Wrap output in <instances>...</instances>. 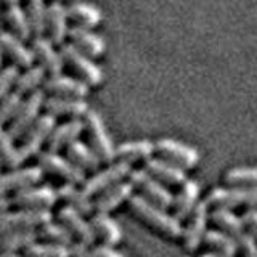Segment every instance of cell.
<instances>
[{"label":"cell","instance_id":"6da1fadb","mask_svg":"<svg viewBox=\"0 0 257 257\" xmlns=\"http://www.w3.org/2000/svg\"><path fill=\"white\" fill-rule=\"evenodd\" d=\"M128 207L132 214L140 219L150 228L156 230L166 238H180L182 236V222H179L172 214H169L166 209H161L155 204H151L142 196L134 195L128 199Z\"/></svg>","mask_w":257,"mask_h":257},{"label":"cell","instance_id":"7a4b0ae2","mask_svg":"<svg viewBox=\"0 0 257 257\" xmlns=\"http://www.w3.org/2000/svg\"><path fill=\"white\" fill-rule=\"evenodd\" d=\"M84 131L88 135L90 147L100 158L101 163L111 164L116 161V147L106 131L101 116L96 111H88L84 116Z\"/></svg>","mask_w":257,"mask_h":257},{"label":"cell","instance_id":"3957f363","mask_svg":"<svg viewBox=\"0 0 257 257\" xmlns=\"http://www.w3.org/2000/svg\"><path fill=\"white\" fill-rule=\"evenodd\" d=\"M204 203L212 209H257V188H214Z\"/></svg>","mask_w":257,"mask_h":257},{"label":"cell","instance_id":"277c9868","mask_svg":"<svg viewBox=\"0 0 257 257\" xmlns=\"http://www.w3.org/2000/svg\"><path fill=\"white\" fill-rule=\"evenodd\" d=\"M131 172H132L131 164L114 161V163H111L106 169L95 172L92 177L85 179V182L82 183V191L90 198L98 196L103 191H106L108 188L114 187L116 183H120L125 179H128Z\"/></svg>","mask_w":257,"mask_h":257},{"label":"cell","instance_id":"5b68a950","mask_svg":"<svg viewBox=\"0 0 257 257\" xmlns=\"http://www.w3.org/2000/svg\"><path fill=\"white\" fill-rule=\"evenodd\" d=\"M52 220L53 215L50 211H29V209L7 211L0 215V236L20 230H37Z\"/></svg>","mask_w":257,"mask_h":257},{"label":"cell","instance_id":"8992f818","mask_svg":"<svg viewBox=\"0 0 257 257\" xmlns=\"http://www.w3.org/2000/svg\"><path fill=\"white\" fill-rule=\"evenodd\" d=\"M37 166L44 172L58 177V179L64 180V183L82 185L85 182V172L72 164L68 158L60 156V153L40 151L37 155Z\"/></svg>","mask_w":257,"mask_h":257},{"label":"cell","instance_id":"52a82bcc","mask_svg":"<svg viewBox=\"0 0 257 257\" xmlns=\"http://www.w3.org/2000/svg\"><path fill=\"white\" fill-rule=\"evenodd\" d=\"M128 182L132 183L134 190H139L140 196L150 201L151 204H155L161 209L172 207L174 195L169 191L163 183L153 179L151 175L140 169V171H132L128 175Z\"/></svg>","mask_w":257,"mask_h":257},{"label":"cell","instance_id":"ba28073f","mask_svg":"<svg viewBox=\"0 0 257 257\" xmlns=\"http://www.w3.org/2000/svg\"><path fill=\"white\" fill-rule=\"evenodd\" d=\"M55 125H56V117L48 114V112L37 117L36 122L31 125V128L21 139L20 151L24 161L28 158L37 156L39 153L42 151V147L48 142V139H50V134L53 132Z\"/></svg>","mask_w":257,"mask_h":257},{"label":"cell","instance_id":"9c48e42d","mask_svg":"<svg viewBox=\"0 0 257 257\" xmlns=\"http://www.w3.org/2000/svg\"><path fill=\"white\" fill-rule=\"evenodd\" d=\"M45 101V92L36 90L29 93V96L23 101L20 111L16 112V116L8 125V134L13 137V140H21L23 135L26 134L31 125L36 122L37 117L40 116L39 112L44 108Z\"/></svg>","mask_w":257,"mask_h":257},{"label":"cell","instance_id":"30bf717a","mask_svg":"<svg viewBox=\"0 0 257 257\" xmlns=\"http://www.w3.org/2000/svg\"><path fill=\"white\" fill-rule=\"evenodd\" d=\"M61 56L64 61H68L72 69H74L80 79L84 80L87 85H100L103 82V71L96 64L92 56L80 52L76 45L72 44H63L61 47Z\"/></svg>","mask_w":257,"mask_h":257},{"label":"cell","instance_id":"8fae6325","mask_svg":"<svg viewBox=\"0 0 257 257\" xmlns=\"http://www.w3.org/2000/svg\"><path fill=\"white\" fill-rule=\"evenodd\" d=\"M56 201H58V195L50 185H34L15 193L12 204L18 209H29V211H50Z\"/></svg>","mask_w":257,"mask_h":257},{"label":"cell","instance_id":"7c38bea8","mask_svg":"<svg viewBox=\"0 0 257 257\" xmlns=\"http://www.w3.org/2000/svg\"><path fill=\"white\" fill-rule=\"evenodd\" d=\"M155 153H158L161 159L183 169V171L196 167L199 163V155L195 148L172 139L158 140L155 143Z\"/></svg>","mask_w":257,"mask_h":257},{"label":"cell","instance_id":"4fadbf2b","mask_svg":"<svg viewBox=\"0 0 257 257\" xmlns=\"http://www.w3.org/2000/svg\"><path fill=\"white\" fill-rule=\"evenodd\" d=\"M209 222V206L204 201H199L198 206L193 209V212L188 215L187 225L182 227V241L183 247L188 252L196 251V249L203 244V238L206 230V225Z\"/></svg>","mask_w":257,"mask_h":257},{"label":"cell","instance_id":"5bb4252c","mask_svg":"<svg viewBox=\"0 0 257 257\" xmlns=\"http://www.w3.org/2000/svg\"><path fill=\"white\" fill-rule=\"evenodd\" d=\"M44 171L39 166L18 167L10 172H0V196H7L8 193H18L24 188L34 187L44 179Z\"/></svg>","mask_w":257,"mask_h":257},{"label":"cell","instance_id":"9a60e30c","mask_svg":"<svg viewBox=\"0 0 257 257\" xmlns=\"http://www.w3.org/2000/svg\"><path fill=\"white\" fill-rule=\"evenodd\" d=\"M58 220L63 227L71 233L72 238L77 239V243H82L87 246L95 244L96 236L93 233L90 222L85 220V215L74 211V209L64 206L58 212Z\"/></svg>","mask_w":257,"mask_h":257},{"label":"cell","instance_id":"2e32d148","mask_svg":"<svg viewBox=\"0 0 257 257\" xmlns=\"http://www.w3.org/2000/svg\"><path fill=\"white\" fill-rule=\"evenodd\" d=\"M44 108L48 114L55 117L66 116L69 119H82L88 111V103L84 98H72V96H45Z\"/></svg>","mask_w":257,"mask_h":257},{"label":"cell","instance_id":"e0dca14e","mask_svg":"<svg viewBox=\"0 0 257 257\" xmlns=\"http://www.w3.org/2000/svg\"><path fill=\"white\" fill-rule=\"evenodd\" d=\"M143 171L148 175H151L153 179L158 180L159 183H163L164 187H180V185L187 180V174L183 169L177 167L167 161L161 158H150L145 161Z\"/></svg>","mask_w":257,"mask_h":257},{"label":"cell","instance_id":"ac0fdd59","mask_svg":"<svg viewBox=\"0 0 257 257\" xmlns=\"http://www.w3.org/2000/svg\"><path fill=\"white\" fill-rule=\"evenodd\" d=\"M45 90L53 96H72V98H85L88 95V87L82 79L71 76L56 74L45 80Z\"/></svg>","mask_w":257,"mask_h":257},{"label":"cell","instance_id":"d6986e66","mask_svg":"<svg viewBox=\"0 0 257 257\" xmlns=\"http://www.w3.org/2000/svg\"><path fill=\"white\" fill-rule=\"evenodd\" d=\"M132 196H134L132 183L124 180L120 183H116L114 187L108 188L106 191H103L101 195H98V198L93 203V209H96V212L100 214H111L120 204L128 203V199Z\"/></svg>","mask_w":257,"mask_h":257},{"label":"cell","instance_id":"ffe728a7","mask_svg":"<svg viewBox=\"0 0 257 257\" xmlns=\"http://www.w3.org/2000/svg\"><path fill=\"white\" fill-rule=\"evenodd\" d=\"M199 185L195 180H185L180 185L179 193L174 196L172 201V209H174V217L179 222H183L188 219V215L193 212L199 203Z\"/></svg>","mask_w":257,"mask_h":257},{"label":"cell","instance_id":"44dd1931","mask_svg":"<svg viewBox=\"0 0 257 257\" xmlns=\"http://www.w3.org/2000/svg\"><path fill=\"white\" fill-rule=\"evenodd\" d=\"M84 132V119H69L60 125H55L50 139L47 142V151L60 153V150L68 148L72 142L79 140Z\"/></svg>","mask_w":257,"mask_h":257},{"label":"cell","instance_id":"7402d4cb","mask_svg":"<svg viewBox=\"0 0 257 257\" xmlns=\"http://www.w3.org/2000/svg\"><path fill=\"white\" fill-rule=\"evenodd\" d=\"M0 47H2L4 53H7L13 60L15 66L31 68L34 64L36 56L32 48H29L18 36L12 34V32L8 31L0 32Z\"/></svg>","mask_w":257,"mask_h":257},{"label":"cell","instance_id":"603a6c76","mask_svg":"<svg viewBox=\"0 0 257 257\" xmlns=\"http://www.w3.org/2000/svg\"><path fill=\"white\" fill-rule=\"evenodd\" d=\"M32 52H34V56L40 61V66L48 74L52 76L60 74L64 60L61 56V52H56V48L53 47V42L50 39H47L44 36L36 37L34 42H32Z\"/></svg>","mask_w":257,"mask_h":257},{"label":"cell","instance_id":"cb8c5ba5","mask_svg":"<svg viewBox=\"0 0 257 257\" xmlns=\"http://www.w3.org/2000/svg\"><path fill=\"white\" fill-rule=\"evenodd\" d=\"M68 18V8L60 0H53L47 7V29L53 44H63V40L69 34Z\"/></svg>","mask_w":257,"mask_h":257},{"label":"cell","instance_id":"d4e9b609","mask_svg":"<svg viewBox=\"0 0 257 257\" xmlns=\"http://www.w3.org/2000/svg\"><path fill=\"white\" fill-rule=\"evenodd\" d=\"M90 225L93 228L95 236L101 239L103 246L114 247L122 241V230H120L117 222L109 214L96 212L90 219Z\"/></svg>","mask_w":257,"mask_h":257},{"label":"cell","instance_id":"484cf974","mask_svg":"<svg viewBox=\"0 0 257 257\" xmlns=\"http://www.w3.org/2000/svg\"><path fill=\"white\" fill-rule=\"evenodd\" d=\"M69 37L74 42L72 45H76L80 52L87 53L88 56H101L106 50V42L103 40V37L95 34L88 28L74 26L69 29Z\"/></svg>","mask_w":257,"mask_h":257},{"label":"cell","instance_id":"4316f807","mask_svg":"<svg viewBox=\"0 0 257 257\" xmlns=\"http://www.w3.org/2000/svg\"><path fill=\"white\" fill-rule=\"evenodd\" d=\"M66 155L71 163L77 166L80 171H84V172L98 171V167L101 164L100 158L96 156V153L92 150L90 145H87L80 140H76L69 145L66 148Z\"/></svg>","mask_w":257,"mask_h":257},{"label":"cell","instance_id":"83f0119b","mask_svg":"<svg viewBox=\"0 0 257 257\" xmlns=\"http://www.w3.org/2000/svg\"><path fill=\"white\" fill-rule=\"evenodd\" d=\"M155 153V143L150 140H134L125 142L116 147V161L125 164H134L139 161H147Z\"/></svg>","mask_w":257,"mask_h":257},{"label":"cell","instance_id":"f1b7e54d","mask_svg":"<svg viewBox=\"0 0 257 257\" xmlns=\"http://www.w3.org/2000/svg\"><path fill=\"white\" fill-rule=\"evenodd\" d=\"M58 199H61L66 207L74 209L82 215H88L93 211V201L90 196H87L82 188H77V185L63 183L60 188H56Z\"/></svg>","mask_w":257,"mask_h":257},{"label":"cell","instance_id":"f546056e","mask_svg":"<svg viewBox=\"0 0 257 257\" xmlns=\"http://www.w3.org/2000/svg\"><path fill=\"white\" fill-rule=\"evenodd\" d=\"M209 222H212L217 230L227 233L233 239L244 233L241 219L228 209H212V212H209Z\"/></svg>","mask_w":257,"mask_h":257},{"label":"cell","instance_id":"4dcf8cb0","mask_svg":"<svg viewBox=\"0 0 257 257\" xmlns=\"http://www.w3.org/2000/svg\"><path fill=\"white\" fill-rule=\"evenodd\" d=\"M39 239L37 230H20L0 236V252L18 254Z\"/></svg>","mask_w":257,"mask_h":257},{"label":"cell","instance_id":"1f68e13d","mask_svg":"<svg viewBox=\"0 0 257 257\" xmlns=\"http://www.w3.org/2000/svg\"><path fill=\"white\" fill-rule=\"evenodd\" d=\"M68 15L74 21H77L79 26H82V28H95V26H98L103 20L101 10L98 7H95L88 2H82V0L72 2L68 7Z\"/></svg>","mask_w":257,"mask_h":257},{"label":"cell","instance_id":"d6a6232c","mask_svg":"<svg viewBox=\"0 0 257 257\" xmlns=\"http://www.w3.org/2000/svg\"><path fill=\"white\" fill-rule=\"evenodd\" d=\"M203 243L209 247L212 254H219L223 257L236 255V243L231 236L220 230H209L204 233Z\"/></svg>","mask_w":257,"mask_h":257},{"label":"cell","instance_id":"836d02e7","mask_svg":"<svg viewBox=\"0 0 257 257\" xmlns=\"http://www.w3.org/2000/svg\"><path fill=\"white\" fill-rule=\"evenodd\" d=\"M0 159L4 166L10 169H18L24 163L20 148L15 145L13 137L5 131L4 125H0Z\"/></svg>","mask_w":257,"mask_h":257},{"label":"cell","instance_id":"e575fe53","mask_svg":"<svg viewBox=\"0 0 257 257\" xmlns=\"http://www.w3.org/2000/svg\"><path fill=\"white\" fill-rule=\"evenodd\" d=\"M5 20L15 31V36H18L21 40H26L32 36L28 12L21 5H8L5 10Z\"/></svg>","mask_w":257,"mask_h":257},{"label":"cell","instance_id":"d590c367","mask_svg":"<svg viewBox=\"0 0 257 257\" xmlns=\"http://www.w3.org/2000/svg\"><path fill=\"white\" fill-rule=\"evenodd\" d=\"M47 80V71L40 66V64H32L31 68H26V71L20 74L18 80H16V92L24 95V93H32L39 90L40 84H45Z\"/></svg>","mask_w":257,"mask_h":257},{"label":"cell","instance_id":"8d00e7d4","mask_svg":"<svg viewBox=\"0 0 257 257\" xmlns=\"http://www.w3.org/2000/svg\"><path fill=\"white\" fill-rule=\"evenodd\" d=\"M37 236L40 239H44L45 243L60 244V246H66V247H71L72 243H74V238H72L71 233L64 228L61 223H56L53 220L42 225L40 228H37Z\"/></svg>","mask_w":257,"mask_h":257},{"label":"cell","instance_id":"74e56055","mask_svg":"<svg viewBox=\"0 0 257 257\" xmlns=\"http://www.w3.org/2000/svg\"><path fill=\"white\" fill-rule=\"evenodd\" d=\"M223 180L231 188H257V167H233Z\"/></svg>","mask_w":257,"mask_h":257},{"label":"cell","instance_id":"f35d334b","mask_svg":"<svg viewBox=\"0 0 257 257\" xmlns=\"http://www.w3.org/2000/svg\"><path fill=\"white\" fill-rule=\"evenodd\" d=\"M47 4L45 0H29L28 5V18L31 23L32 34L36 37L44 36L47 31Z\"/></svg>","mask_w":257,"mask_h":257},{"label":"cell","instance_id":"ab89813d","mask_svg":"<svg viewBox=\"0 0 257 257\" xmlns=\"http://www.w3.org/2000/svg\"><path fill=\"white\" fill-rule=\"evenodd\" d=\"M24 257H71V251L66 246L52 243H36L24 249Z\"/></svg>","mask_w":257,"mask_h":257},{"label":"cell","instance_id":"60d3db41","mask_svg":"<svg viewBox=\"0 0 257 257\" xmlns=\"http://www.w3.org/2000/svg\"><path fill=\"white\" fill-rule=\"evenodd\" d=\"M23 101H24L23 95L18 93L16 90L10 92L7 96H4V98L0 100V125L12 122L13 117L16 116V112L20 111Z\"/></svg>","mask_w":257,"mask_h":257},{"label":"cell","instance_id":"b9f144b4","mask_svg":"<svg viewBox=\"0 0 257 257\" xmlns=\"http://www.w3.org/2000/svg\"><path fill=\"white\" fill-rule=\"evenodd\" d=\"M20 77V68L10 64L0 71V100L12 92V88L16 85V80Z\"/></svg>","mask_w":257,"mask_h":257},{"label":"cell","instance_id":"7bdbcfd3","mask_svg":"<svg viewBox=\"0 0 257 257\" xmlns=\"http://www.w3.org/2000/svg\"><path fill=\"white\" fill-rule=\"evenodd\" d=\"M243 228L247 235H251L257 243V209H246L244 214L239 217Z\"/></svg>","mask_w":257,"mask_h":257},{"label":"cell","instance_id":"ee69618b","mask_svg":"<svg viewBox=\"0 0 257 257\" xmlns=\"http://www.w3.org/2000/svg\"><path fill=\"white\" fill-rule=\"evenodd\" d=\"M69 251H71V257H95L93 249H90V246L77 243V241L72 243V246L69 247Z\"/></svg>","mask_w":257,"mask_h":257},{"label":"cell","instance_id":"f6af8a7d","mask_svg":"<svg viewBox=\"0 0 257 257\" xmlns=\"http://www.w3.org/2000/svg\"><path fill=\"white\" fill-rule=\"evenodd\" d=\"M93 254H95V257H124L120 252H117L114 247H111V246H103V244L96 246V247L93 249Z\"/></svg>","mask_w":257,"mask_h":257},{"label":"cell","instance_id":"bcb514c9","mask_svg":"<svg viewBox=\"0 0 257 257\" xmlns=\"http://www.w3.org/2000/svg\"><path fill=\"white\" fill-rule=\"evenodd\" d=\"M12 199L8 198V196H0V215L5 214L7 211H10V207H12Z\"/></svg>","mask_w":257,"mask_h":257},{"label":"cell","instance_id":"7dc6e473","mask_svg":"<svg viewBox=\"0 0 257 257\" xmlns=\"http://www.w3.org/2000/svg\"><path fill=\"white\" fill-rule=\"evenodd\" d=\"M7 5H20L21 0H4Z\"/></svg>","mask_w":257,"mask_h":257},{"label":"cell","instance_id":"c3c4849f","mask_svg":"<svg viewBox=\"0 0 257 257\" xmlns=\"http://www.w3.org/2000/svg\"><path fill=\"white\" fill-rule=\"evenodd\" d=\"M0 257H21L20 254H10V252H0Z\"/></svg>","mask_w":257,"mask_h":257},{"label":"cell","instance_id":"681fc988","mask_svg":"<svg viewBox=\"0 0 257 257\" xmlns=\"http://www.w3.org/2000/svg\"><path fill=\"white\" fill-rule=\"evenodd\" d=\"M201 257H223V255H219V254H212V252H207V254H203Z\"/></svg>","mask_w":257,"mask_h":257},{"label":"cell","instance_id":"f907efd6","mask_svg":"<svg viewBox=\"0 0 257 257\" xmlns=\"http://www.w3.org/2000/svg\"><path fill=\"white\" fill-rule=\"evenodd\" d=\"M2 60H4V50H2V47H0V66H2Z\"/></svg>","mask_w":257,"mask_h":257},{"label":"cell","instance_id":"816d5d0a","mask_svg":"<svg viewBox=\"0 0 257 257\" xmlns=\"http://www.w3.org/2000/svg\"><path fill=\"white\" fill-rule=\"evenodd\" d=\"M2 166H4V164H2V159H0V172H2Z\"/></svg>","mask_w":257,"mask_h":257},{"label":"cell","instance_id":"f5cc1de1","mask_svg":"<svg viewBox=\"0 0 257 257\" xmlns=\"http://www.w3.org/2000/svg\"><path fill=\"white\" fill-rule=\"evenodd\" d=\"M71 2H77V0H71Z\"/></svg>","mask_w":257,"mask_h":257}]
</instances>
